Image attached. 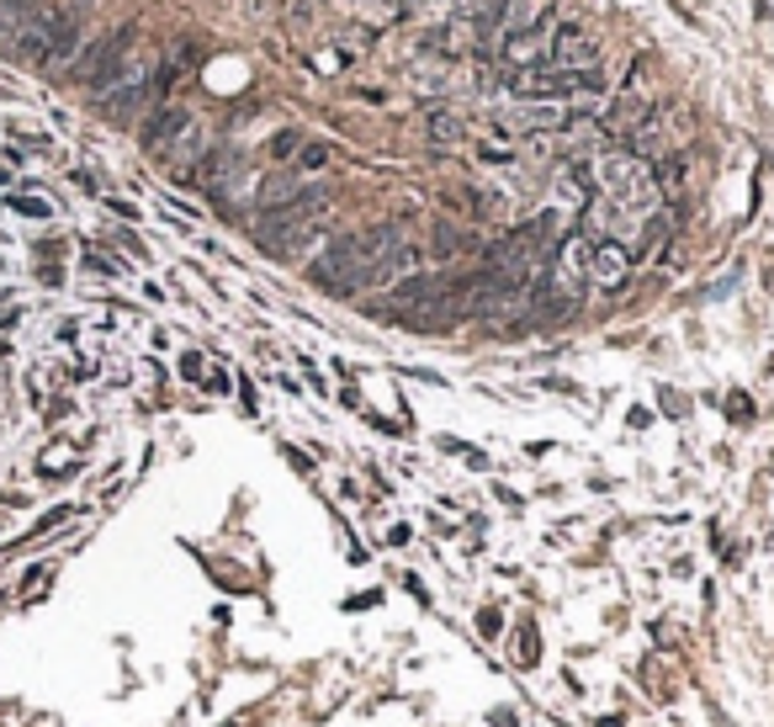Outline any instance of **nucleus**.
<instances>
[{"mask_svg":"<svg viewBox=\"0 0 774 727\" xmlns=\"http://www.w3.org/2000/svg\"><path fill=\"white\" fill-rule=\"evenodd\" d=\"M180 372H186V377H202V356H197V351H186V356H180Z\"/></svg>","mask_w":774,"mask_h":727,"instance_id":"nucleus-21","label":"nucleus"},{"mask_svg":"<svg viewBox=\"0 0 774 727\" xmlns=\"http://www.w3.org/2000/svg\"><path fill=\"white\" fill-rule=\"evenodd\" d=\"M515 659H520L526 669H531V664L541 659V637H537V627H531V621H526V627L515 632Z\"/></svg>","mask_w":774,"mask_h":727,"instance_id":"nucleus-13","label":"nucleus"},{"mask_svg":"<svg viewBox=\"0 0 774 727\" xmlns=\"http://www.w3.org/2000/svg\"><path fill=\"white\" fill-rule=\"evenodd\" d=\"M392 244H403V229H398V223H377V229H366V234H340V240H329L324 250L313 255L308 282L324 287L329 298H356V293H366L372 261H383Z\"/></svg>","mask_w":774,"mask_h":727,"instance_id":"nucleus-1","label":"nucleus"},{"mask_svg":"<svg viewBox=\"0 0 774 727\" xmlns=\"http://www.w3.org/2000/svg\"><path fill=\"white\" fill-rule=\"evenodd\" d=\"M32 27L43 32V69L75 64L80 37H86V11H80V5H37Z\"/></svg>","mask_w":774,"mask_h":727,"instance_id":"nucleus-4","label":"nucleus"},{"mask_svg":"<svg viewBox=\"0 0 774 727\" xmlns=\"http://www.w3.org/2000/svg\"><path fill=\"white\" fill-rule=\"evenodd\" d=\"M133 48H139V22H122V27L101 32V37H90V43H80V54H75V64H69V75L86 86V91L107 96L118 91L122 80H133L144 64L133 59Z\"/></svg>","mask_w":774,"mask_h":727,"instance_id":"nucleus-2","label":"nucleus"},{"mask_svg":"<svg viewBox=\"0 0 774 727\" xmlns=\"http://www.w3.org/2000/svg\"><path fill=\"white\" fill-rule=\"evenodd\" d=\"M298 159H302V170H319V165H329V150L324 144H302Z\"/></svg>","mask_w":774,"mask_h":727,"instance_id":"nucleus-16","label":"nucleus"},{"mask_svg":"<svg viewBox=\"0 0 774 727\" xmlns=\"http://www.w3.org/2000/svg\"><path fill=\"white\" fill-rule=\"evenodd\" d=\"M37 16V0H0V48H11V37Z\"/></svg>","mask_w":774,"mask_h":727,"instance_id":"nucleus-12","label":"nucleus"},{"mask_svg":"<svg viewBox=\"0 0 774 727\" xmlns=\"http://www.w3.org/2000/svg\"><path fill=\"white\" fill-rule=\"evenodd\" d=\"M505 86L515 96H531V101H589L610 80H605L599 64H589V69H552V64H541V69H509Z\"/></svg>","mask_w":774,"mask_h":727,"instance_id":"nucleus-3","label":"nucleus"},{"mask_svg":"<svg viewBox=\"0 0 774 727\" xmlns=\"http://www.w3.org/2000/svg\"><path fill=\"white\" fill-rule=\"evenodd\" d=\"M626 272H631V255H626V244L595 240V250H589V282H595V287H621Z\"/></svg>","mask_w":774,"mask_h":727,"instance_id":"nucleus-8","label":"nucleus"},{"mask_svg":"<svg viewBox=\"0 0 774 727\" xmlns=\"http://www.w3.org/2000/svg\"><path fill=\"white\" fill-rule=\"evenodd\" d=\"M477 632H483V637H499V610H477Z\"/></svg>","mask_w":774,"mask_h":727,"instance_id":"nucleus-18","label":"nucleus"},{"mask_svg":"<svg viewBox=\"0 0 774 727\" xmlns=\"http://www.w3.org/2000/svg\"><path fill=\"white\" fill-rule=\"evenodd\" d=\"M430 139L435 144H456L462 139V122L451 118V112H430Z\"/></svg>","mask_w":774,"mask_h":727,"instance_id":"nucleus-14","label":"nucleus"},{"mask_svg":"<svg viewBox=\"0 0 774 727\" xmlns=\"http://www.w3.org/2000/svg\"><path fill=\"white\" fill-rule=\"evenodd\" d=\"M16 212H27V218H48V202H32V197H16Z\"/></svg>","mask_w":774,"mask_h":727,"instance_id":"nucleus-19","label":"nucleus"},{"mask_svg":"<svg viewBox=\"0 0 774 727\" xmlns=\"http://www.w3.org/2000/svg\"><path fill=\"white\" fill-rule=\"evenodd\" d=\"M313 186L298 181L292 170H281V176H266L261 181V212H281V208H292V202H302Z\"/></svg>","mask_w":774,"mask_h":727,"instance_id":"nucleus-11","label":"nucleus"},{"mask_svg":"<svg viewBox=\"0 0 774 727\" xmlns=\"http://www.w3.org/2000/svg\"><path fill=\"white\" fill-rule=\"evenodd\" d=\"M159 96H165L159 69H139L133 80H122L118 91L96 96V107H101V118H107V122H133L139 112H154V107H159Z\"/></svg>","mask_w":774,"mask_h":727,"instance_id":"nucleus-5","label":"nucleus"},{"mask_svg":"<svg viewBox=\"0 0 774 727\" xmlns=\"http://www.w3.org/2000/svg\"><path fill=\"white\" fill-rule=\"evenodd\" d=\"M186 128H191V112H186V107H170V101H159L150 118H144V128H139V144H144L150 154H165L180 133H186Z\"/></svg>","mask_w":774,"mask_h":727,"instance_id":"nucleus-7","label":"nucleus"},{"mask_svg":"<svg viewBox=\"0 0 774 727\" xmlns=\"http://www.w3.org/2000/svg\"><path fill=\"white\" fill-rule=\"evenodd\" d=\"M298 150H302V133H298V128H281V133L270 139V154H276V159H292Z\"/></svg>","mask_w":774,"mask_h":727,"instance_id":"nucleus-15","label":"nucleus"},{"mask_svg":"<svg viewBox=\"0 0 774 727\" xmlns=\"http://www.w3.org/2000/svg\"><path fill=\"white\" fill-rule=\"evenodd\" d=\"M64 520H69V510H48V516L37 520V531H54V526H64ZM37 531H32V537H37Z\"/></svg>","mask_w":774,"mask_h":727,"instance_id":"nucleus-20","label":"nucleus"},{"mask_svg":"<svg viewBox=\"0 0 774 727\" xmlns=\"http://www.w3.org/2000/svg\"><path fill=\"white\" fill-rule=\"evenodd\" d=\"M653 118V101H642V96H616V101H610V112H605V133H616V139H626V133H637V128H642V122Z\"/></svg>","mask_w":774,"mask_h":727,"instance_id":"nucleus-10","label":"nucleus"},{"mask_svg":"<svg viewBox=\"0 0 774 727\" xmlns=\"http://www.w3.org/2000/svg\"><path fill=\"white\" fill-rule=\"evenodd\" d=\"M599 54H605V43L584 22H557L552 27V48H546L552 69H589V64H599Z\"/></svg>","mask_w":774,"mask_h":727,"instance_id":"nucleus-6","label":"nucleus"},{"mask_svg":"<svg viewBox=\"0 0 774 727\" xmlns=\"http://www.w3.org/2000/svg\"><path fill=\"white\" fill-rule=\"evenodd\" d=\"M668 234H674V212L668 208L648 212V218L637 223V244H626V255H631V261H648V255H657V250L668 244Z\"/></svg>","mask_w":774,"mask_h":727,"instance_id":"nucleus-9","label":"nucleus"},{"mask_svg":"<svg viewBox=\"0 0 774 727\" xmlns=\"http://www.w3.org/2000/svg\"><path fill=\"white\" fill-rule=\"evenodd\" d=\"M86 266H90V272H101V276H118V272H122L118 261H107V255H96V250L86 255Z\"/></svg>","mask_w":774,"mask_h":727,"instance_id":"nucleus-17","label":"nucleus"}]
</instances>
